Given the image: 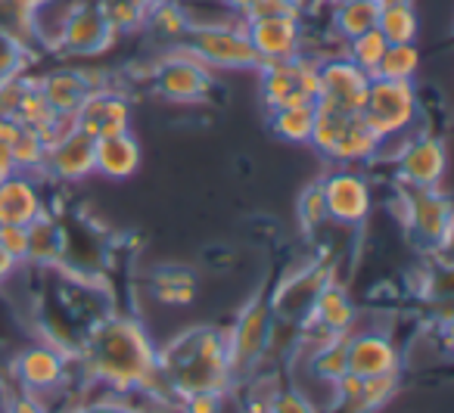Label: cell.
I'll return each instance as SVG.
<instances>
[{
    "instance_id": "1f68e13d",
    "label": "cell",
    "mask_w": 454,
    "mask_h": 413,
    "mask_svg": "<svg viewBox=\"0 0 454 413\" xmlns=\"http://www.w3.org/2000/svg\"><path fill=\"white\" fill-rule=\"evenodd\" d=\"M146 22H153V28H159V32L168 35V38H181V35L190 32L187 16H184V10L177 7L175 0H168V4H153V7L146 10Z\"/></svg>"
},
{
    "instance_id": "7a4b0ae2",
    "label": "cell",
    "mask_w": 454,
    "mask_h": 413,
    "mask_svg": "<svg viewBox=\"0 0 454 413\" xmlns=\"http://www.w3.org/2000/svg\"><path fill=\"white\" fill-rule=\"evenodd\" d=\"M156 367L175 394L224 392L231 379L227 363V332L212 326H196L177 336L162 355H156Z\"/></svg>"
},
{
    "instance_id": "8d00e7d4",
    "label": "cell",
    "mask_w": 454,
    "mask_h": 413,
    "mask_svg": "<svg viewBox=\"0 0 454 413\" xmlns=\"http://www.w3.org/2000/svg\"><path fill=\"white\" fill-rule=\"evenodd\" d=\"M221 392H196L187 394V413H218Z\"/></svg>"
},
{
    "instance_id": "5bb4252c",
    "label": "cell",
    "mask_w": 454,
    "mask_h": 413,
    "mask_svg": "<svg viewBox=\"0 0 454 413\" xmlns=\"http://www.w3.org/2000/svg\"><path fill=\"white\" fill-rule=\"evenodd\" d=\"M346 367L352 376H389L398 373L402 367V357L398 348L389 336L373 330H361V332H348L346 336Z\"/></svg>"
},
{
    "instance_id": "d6986e66",
    "label": "cell",
    "mask_w": 454,
    "mask_h": 413,
    "mask_svg": "<svg viewBox=\"0 0 454 413\" xmlns=\"http://www.w3.org/2000/svg\"><path fill=\"white\" fill-rule=\"evenodd\" d=\"M38 90L57 115H75L82 103L97 90V84L78 69H53L38 82Z\"/></svg>"
},
{
    "instance_id": "83f0119b",
    "label": "cell",
    "mask_w": 454,
    "mask_h": 413,
    "mask_svg": "<svg viewBox=\"0 0 454 413\" xmlns=\"http://www.w3.org/2000/svg\"><path fill=\"white\" fill-rule=\"evenodd\" d=\"M97 4H100L103 16L115 35L140 28L146 22V10H150L146 0H97Z\"/></svg>"
},
{
    "instance_id": "484cf974",
    "label": "cell",
    "mask_w": 454,
    "mask_h": 413,
    "mask_svg": "<svg viewBox=\"0 0 454 413\" xmlns=\"http://www.w3.org/2000/svg\"><path fill=\"white\" fill-rule=\"evenodd\" d=\"M271 131L286 144H309L315 131V106L271 109Z\"/></svg>"
},
{
    "instance_id": "ab89813d",
    "label": "cell",
    "mask_w": 454,
    "mask_h": 413,
    "mask_svg": "<svg viewBox=\"0 0 454 413\" xmlns=\"http://www.w3.org/2000/svg\"><path fill=\"white\" fill-rule=\"evenodd\" d=\"M16 268H20V261H16V258L10 255V252L4 249V245H0V283L7 280V277H13Z\"/></svg>"
},
{
    "instance_id": "f1b7e54d",
    "label": "cell",
    "mask_w": 454,
    "mask_h": 413,
    "mask_svg": "<svg viewBox=\"0 0 454 413\" xmlns=\"http://www.w3.org/2000/svg\"><path fill=\"white\" fill-rule=\"evenodd\" d=\"M311 370H315L321 379L336 382L348 373L346 367V336H330L324 339V345L317 348V355L311 357Z\"/></svg>"
},
{
    "instance_id": "8fae6325",
    "label": "cell",
    "mask_w": 454,
    "mask_h": 413,
    "mask_svg": "<svg viewBox=\"0 0 454 413\" xmlns=\"http://www.w3.org/2000/svg\"><path fill=\"white\" fill-rule=\"evenodd\" d=\"M324 187V202H327V214L330 221L336 224H361V221L371 214L373 208V196H371V187L361 175L348 168H340L333 175H327L321 181Z\"/></svg>"
},
{
    "instance_id": "f35d334b",
    "label": "cell",
    "mask_w": 454,
    "mask_h": 413,
    "mask_svg": "<svg viewBox=\"0 0 454 413\" xmlns=\"http://www.w3.org/2000/svg\"><path fill=\"white\" fill-rule=\"evenodd\" d=\"M10 4H13L20 16H32V13H38L41 7H47L51 0H10Z\"/></svg>"
},
{
    "instance_id": "ffe728a7",
    "label": "cell",
    "mask_w": 454,
    "mask_h": 413,
    "mask_svg": "<svg viewBox=\"0 0 454 413\" xmlns=\"http://www.w3.org/2000/svg\"><path fill=\"white\" fill-rule=\"evenodd\" d=\"M311 320H315L327 336H348V332L355 330L358 311H355L346 289L333 286V283H324L315 305H311Z\"/></svg>"
},
{
    "instance_id": "8992f818",
    "label": "cell",
    "mask_w": 454,
    "mask_h": 413,
    "mask_svg": "<svg viewBox=\"0 0 454 413\" xmlns=\"http://www.w3.org/2000/svg\"><path fill=\"white\" fill-rule=\"evenodd\" d=\"M262 103L271 109L284 106H315L317 103V59L293 57L265 63L259 69Z\"/></svg>"
},
{
    "instance_id": "ac0fdd59",
    "label": "cell",
    "mask_w": 454,
    "mask_h": 413,
    "mask_svg": "<svg viewBox=\"0 0 454 413\" xmlns=\"http://www.w3.org/2000/svg\"><path fill=\"white\" fill-rule=\"evenodd\" d=\"M44 214L41 190L26 171H16L13 177L0 183V224L28 227L35 218Z\"/></svg>"
},
{
    "instance_id": "74e56055",
    "label": "cell",
    "mask_w": 454,
    "mask_h": 413,
    "mask_svg": "<svg viewBox=\"0 0 454 413\" xmlns=\"http://www.w3.org/2000/svg\"><path fill=\"white\" fill-rule=\"evenodd\" d=\"M13 175H16V162H13V156H10V146L0 140V183Z\"/></svg>"
},
{
    "instance_id": "3957f363",
    "label": "cell",
    "mask_w": 454,
    "mask_h": 413,
    "mask_svg": "<svg viewBox=\"0 0 454 413\" xmlns=\"http://www.w3.org/2000/svg\"><path fill=\"white\" fill-rule=\"evenodd\" d=\"M309 144L327 162L340 165H361L380 156V137L364 121V115L324 103H315V131Z\"/></svg>"
},
{
    "instance_id": "e0dca14e",
    "label": "cell",
    "mask_w": 454,
    "mask_h": 413,
    "mask_svg": "<svg viewBox=\"0 0 454 413\" xmlns=\"http://www.w3.org/2000/svg\"><path fill=\"white\" fill-rule=\"evenodd\" d=\"M411 196V214L408 224L417 227L427 243H448L451 233V202L445 193H439V187L433 190H408Z\"/></svg>"
},
{
    "instance_id": "4dcf8cb0",
    "label": "cell",
    "mask_w": 454,
    "mask_h": 413,
    "mask_svg": "<svg viewBox=\"0 0 454 413\" xmlns=\"http://www.w3.org/2000/svg\"><path fill=\"white\" fill-rule=\"evenodd\" d=\"M28 63V51L7 26H0V84L13 82V78L22 75Z\"/></svg>"
},
{
    "instance_id": "e575fe53",
    "label": "cell",
    "mask_w": 454,
    "mask_h": 413,
    "mask_svg": "<svg viewBox=\"0 0 454 413\" xmlns=\"http://www.w3.org/2000/svg\"><path fill=\"white\" fill-rule=\"evenodd\" d=\"M268 413H315V404L296 388H286V392L274 394L271 404H268Z\"/></svg>"
},
{
    "instance_id": "7c38bea8",
    "label": "cell",
    "mask_w": 454,
    "mask_h": 413,
    "mask_svg": "<svg viewBox=\"0 0 454 413\" xmlns=\"http://www.w3.org/2000/svg\"><path fill=\"white\" fill-rule=\"evenodd\" d=\"M395 165L402 183H408L411 190H433L445 177V146H442V140L420 134L417 140H404Z\"/></svg>"
},
{
    "instance_id": "6da1fadb",
    "label": "cell",
    "mask_w": 454,
    "mask_h": 413,
    "mask_svg": "<svg viewBox=\"0 0 454 413\" xmlns=\"http://www.w3.org/2000/svg\"><path fill=\"white\" fill-rule=\"evenodd\" d=\"M88 361L97 379L113 386V392L146 386L156 373V351L144 326L131 317H106L88 339Z\"/></svg>"
},
{
    "instance_id": "52a82bcc",
    "label": "cell",
    "mask_w": 454,
    "mask_h": 413,
    "mask_svg": "<svg viewBox=\"0 0 454 413\" xmlns=\"http://www.w3.org/2000/svg\"><path fill=\"white\" fill-rule=\"evenodd\" d=\"M153 88L171 103H200L212 94V72L193 53L175 51L153 72Z\"/></svg>"
},
{
    "instance_id": "f546056e",
    "label": "cell",
    "mask_w": 454,
    "mask_h": 413,
    "mask_svg": "<svg viewBox=\"0 0 454 413\" xmlns=\"http://www.w3.org/2000/svg\"><path fill=\"white\" fill-rule=\"evenodd\" d=\"M386 47H389V41H386L377 28H371V32H364V35H358V38L348 41L346 57L352 59L355 66H361L364 72H371V78H373V72H377L380 59H383V53H386Z\"/></svg>"
},
{
    "instance_id": "d590c367",
    "label": "cell",
    "mask_w": 454,
    "mask_h": 413,
    "mask_svg": "<svg viewBox=\"0 0 454 413\" xmlns=\"http://www.w3.org/2000/svg\"><path fill=\"white\" fill-rule=\"evenodd\" d=\"M0 245L16 258V261H26L28 252V227L16 224H0Z\"/></svg>"
},
{
    "instance_id": "ee69618b",
    "label": "cell",
    "mask_w": 454,
    "mask_h": 413,
    "mask_svg": "<svg viewBox=\"0 0 454 413\" xmlns=\"http://www.w3.org/2000/svg\"><path fill=\"white\" fill-rule=\"evenodd\" d=\"M380 4H392V0H380Z\"/></svg>"
},
{
    "instance_id": "60d3db41",
    "label": "cell",
    "mask_w": 454,
    "mask_h": 413,
    "mask_svg": "<svg viewBox=\"0 0 454 413\" xmlns=\"http://www.w3.org/2000/svg\"><path fill=\"white\" fill-rule=\"evenodd\" d=\"M224 4H227V7H231V10H234V13L247 16L249 10H253L255 4H259V0H224Z\"/></svg>"
},
{
    "instance_id": "cb8c5ba5",
    "label": "cell",
    "mask_w": 454,
    "mask_h": 413,
    "mask_svg": "<svg viewBox=\"0 0 454 413\" xmlns=\"http://www.w3.org/2000/svg\"><path fill=\"white\" fill-rule=\"evenodd\" d=\"M66 249V239L63 230L57 227V221L51 214H41L28 224V252H26V261L35 264H57V258L63 255Z\"/></svg>"
},
{
    "instance_id": "d4e9b609",
    "label": "cell",
    "mask_w": 454,
    "mask_h": 413,
    "mask_svg": "<svg viewBox=\"0 0 454 413\" xmlns=\"http://www.w3.org/2000/svg\"><path fill=\"white\" fill-rule=\"evenodd\" d=\"M377 16H380V0H348V4H333V28H336V35L346 41L377 28Z\"/></svg>"
},
{
    "instance_id": "836d02e7",
    "label": "cell",
    "mask_w": 454,
    "mask_h": 413,
    "mask_svg": "<svg viewBox=\"0 0 454 413\" xmlns=\"http://www.w3.org/2000/svg\"><path fill=\"white\" fill-rule=\"evenodd\" d=\"M299 218H302L305 230H317L321 224H327V202H324V187L321 181L305 187V193L299 196Z\"/></svg>"
},
{
    "instance_id": "9c48e42d",
    "label": "cell",
    "mask_w": 454,
    "mask_h": 413,
    "mask_svg": "<svg viewBox=\"0 0 454 413\" xmlns=\"http://www.w3.org/2000/svg\"><path fill=\"white\" fill-rule=\"evenodd\" d=\"M271 326H274V311L262 301H253L247 311L240 314L237 326L227 332V363H231V376L240 370L253 367L265 348L271 345Z\"/></svg>"
},
{
    "instance_id": "5b68a950",
    "label": "cell",
    "mask_w": 454,
    "mask_h": 413,
    "mask_svg": "<svg viewBox=\"0 0 454 413\" xmlns=\"http://www.w3.org/2000/svg\"><path fill=\"white\" fill-rule=\"evenodd\" d=\"M364 121L373 128L380 140L402 137L404 131H411L420 115L417 106V90L414 82H389V78H373L367 88L364 106H361Z\"/></svg>"
},
{
    "instance_id": "7402d4cb",
    "label": "cell",
    "mask_w": 454,
    "mask_h": 413,
    "mask_svg": "<svg viewBox=\"0 0 454 413\" xmlns=\"http://www.w3.org/2000/svg\"><path fill=\"white\" fill-rule=\"evenodd\" d=\"M66 361L59 351L53 348H28L26 355L16 361V376L28 392H53L63 382Z\"/></svg>"
},
{
    "instance_id": "44dd1931",
    "label": "cell",
    "mask_w": 454,
    "mask_h": 413,
    "mask_svg": "<svg viewBox=\"0 0 454 413\" xmlns=\"http://www.w3.org/2000/svg\"><path fill=\"white\" fill-rule=\"evenodd\" d=\"M94 165H97L100 175L113 177V181H125V177H131L140 165V146H137V140L131 137V131L97 137Z\"/></svg>"
},
{
    "instance_id": "30bf717a",
    "label": "cell",
    "mask_w": 454,
    "mask_h": 413,
    "mask_svg": "<svg viewBox=\"0 0 454 413\" xmlns=\"http://www.w3.org/2000/svg\"><path fill=\"white\" fill-rule=\"evenodd\" d=\"M243 28L262 63L302 57V19L299 16H255V19H243Z\"/></svg>"
},
{
    "instance_id": "2e32d148",
    "label": "cell",
    "mask_w": 454,
    "mask_h": 413,
    "mask_svg": "<svg viewBox=\"0 0 454 413\" xmlns=\"http://www.w3.org/2000/svg\"><path fill=\"white\" fill-rule=\"evenodd\" d=\"M94 150H97V137H90V134H84L75 128V131L66 134L59 144L47 146L44 168L66 183L84 181V177H90L97 171Z\"/></svg>"
},
{
    "instance_id": "603a6c76",
    "label": "cell",
    "mask_w": 454,
    "mask_h": 413,
    "mask_svg": "<svg viewBox=\"0 0 454 413\" xmlns=\"http://www.w3.org/2000/svg\"><path fill=\"white\" fill-rule=\"evenodd\" d=\"M377 32L383 35L389 44H414L417 32H420L414 4H411V0H392V4H380Z\"/></svg>"
},
{
    "instance_id": "b9f144b4",
    "label": "cell",
    "mask_w": 454,
    "mask_h": 413,
    "mask_svg": "<svg viewBox=\"0 0 454 413\" xmlns=\"http://www.w3.org/2000/svg\"><path fill=\"white\" fill-rule=\"evenodd\" d=\"M146 4H150V7H153V4H168V0H146Z\"/></svg>"
},
{
    "instance_id": "d6a6232c",
    "label": "cell",
    "mask_w": 454,
    "mask_h": 413,
    "mask_svg": "<svg viewBox=\"0 0 454 413\" xmlns=\"http://www.w3.org/2000/svg\"><path fill=\"white\" fill-rule=\"evenodd\" d=\"M153 292L159 295L162 301H171V305H181V301L193 299V277L187 270H162L156 277V289Z\"/></svg>"
},
{
    "instance_id": "277c9868",
    "label": "cell",
    "mask_w": 454,
    "mask_h": 413,
    "mask_svg": "<svg viewBox=\"0 0 454 413\" xmlns=\"http://www.w3.org/2000/svg\"><path fill=\"white\" fill-rule=\"evenodd\" d=\"M187 51L208 69L259 72L265 66L243 26H190Z\"/></svg>"
},
{
    "instance_id": "ba28073f",
    "label": "cell",
    "mask_w": 454,
    "mask_h": 413,
    "mask_svg": "<svg viewBox=\"0 0 454 413\" xmlns=\"http://www.w3.org/2000/svg\"><path fill=\"white\" fill-rule=\"evenodd\" d=\"M371 82V72L355 66L346 53L333 59H321L317 63V103L348 109V113H361Z\"/></svg>"
},
{
    "instance_id": "4fadbf2b",
    "label": "cell",
    "mask_w": 454,
    "mask_h": 413,
    "mask_svg": "<svg viewBox=\"0 0 454 413\" xmlns=\"http://www.w3.org/2000/svg\"><path fill=\"white\" fill-rule=\"evenodd\" d=\"M115 32L103 16L100 4H78L69 10L63 19V32H59V44L75 57H97L106 47H113Z\"/></svg>"
},
{
    "instance_id": "7bdbcfd3",
    "label": "cell",
    "mask_w": 454,
    "mask_h": 413,
    "mask_svg": "<svg viewBox=\"0 0 454 413\" xmlns=\"http://www.w3.org/2000/svg\"><path fill=\"white\" fill-rule=\"evenodd\" d=\"M333 4H348V0H333Z\"/></svg>"
},
{
    "instance_id": "9a60e30c",
    "label": "cell",
    "mask_w": 454,
    "mask_h": 413,
    "mask_svg": "<svg viewBox=\"0 0 454 413\" xmlns=\"http://www.w3.org/2000/svg\"><path fill=\"white\" fill-rule=\"evenodd\" d=\"M75 128L90 134V137L131 131V103H128L119 90L97 88L75 113Z\"/></svg>"
},
{
    "instance_id": "4316f807",
    "label": "cell",
    "mask_w": 454,
    "mask_h": 413,
    "mask_svg": "<svg viewBox=\"0 0 454 413\" xmlns=\"http://www.w3.org/2000/svg\"><path fill=\"white\" fill-rule=\"evenodd\" d=\"M420 69V51L417 44H389L380 59L373 78H389V82H414Z\"/></svg>"
}]
</instances>
